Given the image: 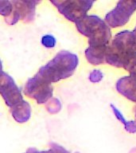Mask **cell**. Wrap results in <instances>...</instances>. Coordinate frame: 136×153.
<instances>
[{
  "mask_svg": "<svg viewBox=\"0 0 136 153\" xmlns=\"http://www.w3.org/2000/svg\"><path fill=\"white\" fill-rule=\"evenodd\" d=\"M111 108H112V111L114 112L115 117H116L117 120L121 122L122 124L124 125V128L127 132L131 134H134L136 132V121L135 120H131L128 121L125 119V117H123V115L122 114V112L117 108L114 105H110Z\"/></svg>",
  "mask_w": 136,
  "mask_h": 153,
  "instance_id": "7c38bea8",
  "label": "cell"
},
{
  "mask_svg": "<svg viewBox=\"0 0 136 153\" xmlns=\"http://www.w3.org/2000/svg\"><path fill=\"white\" fill-rule=\"evenodd\" d=\"M51 2L64 18L76 22L87 15L95 2L91 0H64L51 1Z\"/></svg>",
  "mask_w": 136,
  "mask_h": 153,
  "instance_id": "277c9868",
  "label": "cell"
},
{
  "mask_svg": "<svg viewBox=\"0 0 136 153\" xmlns=\"http://www.w3.org/2000/svg\"><path fill=\"white\" fill-rule=\"evenodd\" d=\"M135 118H136V107H135Z\"/></svg>",
  "mask_w": 136,
  "mask_h": 153,
  "instance_id": "ac0fdd59",
  "label": "cell"
},
{
  "mask_svg": "<svg viewBox=\"0 0 136 153\" xmlns=\"http://www.w3.org/2000/svg\"><path fill=\"white\" fill-rule=\"evenodd\" d=\"M108 45L88 46L85 50V57L88 62L92 65H101L106 63V55Z\"/></svg>",
  "mask_w": 136,
  "mask_h": 153,
  "instance_id": "30bf717a",
  "label": "cell"
},
{
  "mask_svg": "<svg viewBox=\"0 0 136 153\" xmlns=\"http://www.w3.org/2000/svg\"><path fill=\"white\" fill-rule=\"evenodd\" d=\"M123 68L125 69L130 74V77L136 81V53L126 57L124 61Z\"/></svg>",
  "mask_w": 136,
  "mask_h": 153,
  "instance_id": "4fadbf2b",
  "label": "cell"
},
{
  "mask_svg": "<svg viewBox=\"0 0 136 153\" xmlns=\"http://www.w3.org/2000/svg\"><path fill=\"white\" fill-rule=\"evenodd\" d=\"M103 76V74H102V72L100 71L99 69H94L89 75V80L91 82L97 83L102 80Z\"/></svg>",
  "mask_w": 136,
  "mask_h": 153,
  "instance_id": "2e32d148",
  "label": "cell"
},
{
  "mask_svg": "<svg viewBox=\"0 0 136 153\" xmlns=\"http://www.w3.org/2000/svg\"><path fill=\"white\" fill-rule=\"evenodd\" d=\"M41 44L46 48H53L56 45V38L51 34H46L41 38Z\"/></svg>",
  "mask_w": 136,
  "mask_h": 153,
  "instance_id": "9a60e30c",
  "label": "cell"
},
{
  "mask_svg": "<svg viewBox=\"0 0 136 153\" xmlns=\"http://www.w3.org/2000/svg\"><path fill=\"white\" fill-rule=\"evenodd\" d=\"M77 55L61 50L47 64L39 69L34 78L41 83L51 85L71 76L78 66Z\"/></svg>",
  "mask_w": 136,
  "mask_h": 153,
  "instance_id": "6da1fadb",
  "label": "cell"
},
{
  "mask_svg": "<svg viewBox=\"0 0 136 153\" xmlns=\"http://www.w3.org/2000/svg\"><path fill=\"white\" fill-rule=\"evenodd\" d=\"M136 53V37L133 31L123 30L116 33L107 47L106 63L123 68L124 61Z\"/></svg>",
  "mask_w": 136,
  "mask_h": 153,
  "instance_id": "3957f363",
  "label": "cell"
},
{
  "mask_svg": "<svg viewBox=\"0 0 136 153\" xmlns=\"http://www.w3.org/2000/svg\"><path fill=\"white\" fill-rule=\"evenodd\" d=\"M0 94L10 108L23 101L21 90L11 76L3 70L0 72Z\"/></svg>",
  "mask_w": 136,
  "mask_h": 153,
  "instance_id": "8992f818",
  "label": "cell"
},
{
  "mask_svg": "<svg viewBox=\"0 0 136 153\" xmlns=\"http://www.w3.org/2000/svg\"><path fill=\"white\" fill-rule=\"evenodd\" d=\"M136 10V1L120 0L116 7L105 16V22L110 28L123 26L128 22L129 19Z\"/></svg>",
  "mask_w": 136,
  "mask_h": 153,
  "instance_id": "5b68a950",
  "label": "cell"
},
{
  "mask_svg": "<svg viewBox=\"0 0 136 153\" xmlns=\"http://www.w3.org/2000/svg\"><path fill=\"white\" fill-rule=\"evenodd\" d=\"M13 10V3L10 1H0V14L2 16L9 17Z\"/></svg>",
  "mask_w": 136,
  "mask_h": 153,
  "instance_id": "5bb4252c",
  "label": "cell"
},
{
  "mask_svg": "<svg viewBox=\"0 0 136 153\" xmlns=\"http://www.w3.org/2000/svg\"><path fill=\"white\" fill-rule=\"evenodd\" d=\"M77 30L88 38L89 46L108 45L112 39L111 28L96 15H86L75 22Z\"/></svg>",
  "mask_w": 136,
  "mask_h": 153,
  "instance_id": "7a4b0ae2",
  "label": "cell"
},
{
  "mask_svg": "<svg viewBox=\"0 0 136 153\" xmlns=\"http://www.w3.org/2000/svg\"><path fill=\"white\" fill-rule=\"evenodd\" d=\"M52 92L51 85L41 83L33 76L27 81L24 88V93L29 97L35 99L38 104L47 102L52 97Z\"/></svg>",
  "mask_w": 136,
  "mask_h": 153,
  "instance_id": "ba28073f",
  "label": "cell"
},
{
  "mask_svg": "<svg viewBox=\"0 0 136 153\" xmlns=\"http://www.w3.org/2000/svg\"><path fill=\"white\" fill-rule=\"evenodd\" d=\"M133 32H134V33H135V37H136V27H135V30H133Z\"/></svg>",
  "mask_w": 136,
  "mask_h": 153,
  "instance_id": "e0dca14e",
  "label": "cell"
},
{
  "mask_svg": "<svg viewBox=\"0 0 136 153\" xmlns=\"http://www.w3.org/2000/svg\"><path fill=\"white\" fill-rule=\"evenodd\" d=\"M12 117L18 123H25L28 121L31 117L30 105L24 100L18 105L10 108Z\"/></svg>",
  "mask_w": 136,
  "mask_h": 153,
  "instance_id": "8fae6325",
  "label": "cell"
},
{
  "mask_svg": "<svg viewBox=\"0 0 136 153\" xmlns=\"http://www.w3.org/2000/svg\"><path fill=\"white\" fill-rule=\"evenodd\" d=\"M39 2L38 1H13V10L11 14L6 18V22L9 25H14L20 19H22L25 22L33 21L36 6Z\"/></svg>",
  "mask_w": 136,
  "mask_h": 153,
  "instance_id": "52a82bcc",
  "label": "cell"
},
{
  "mask_svg": "<svg viewBox=\"0 0 136 153\" xmlns=\"http://www.w3.org/2000/svg\"><path fill=\"white\" fill-rule=\"evenodd\" d=\"M116 90L128 100L136 103V81L130 76H123L118 80Z\"/></svg>",
  "mask_w": 136,
  "mask_h": 153,
  "instance_id": "9c48e42d",
  "label": "cell"
}]
</instances>
